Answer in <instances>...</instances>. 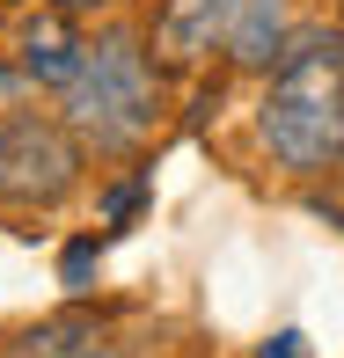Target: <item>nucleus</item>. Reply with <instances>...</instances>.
<instances>
[{
  "label": "nucleus",
  "mask_w": 344,
  "mask_h": 358,
  "mask_svg": "<svg viewBox=\"0 0 344 358\" xmlns=\"http://www.w3.org/2000/svg\"><path fill=\"white\" fill-rule=\"evenodd\" d=\"M256 139L293 176H322L344 161V37L308 29L278 52L264 110H256Z\"/></svg>",
  "instance_id": "obj_1"
},
{
  "label": "nucleus",
  "mask_w": 344,
  "mask_h": 358,
  "mask_svg": "<svg viewBox=\"0 0 344 358\" xmlns=\"http://www.w3.org/2000/svg\"><path fill=\"white\" fill-rule=\"evenodd\" d=\"M154 117H161V73H154V59L139 52V37L132 29L88 37V59H81V73L67 80V124L81 139L125 154V146H139L154 132Z\"/></svg>",
  "instance_id": "obj_2"
},
{
  "label": "nucleus",
  "mask_w": 344,
  "mask_h": 358,
  "mask_svg": "<svg viewBox=\"0 0 344 358\" xmlns=\"http://www.w3.org/2000/svg\"><path fill=\"white\" fill-rule=\"evenodd\" d=\"M154 52L169 66H198L220 52L227 66H278L286 52V0H161Z\"/></svg>",
  "instance_id": "obj_3"
},
{
  "label": "nucleus",
  "mask_w": 344,
  "mask_h": 358,
  "mask_svg": "<svg viewBox=\"0 0 344 358\" xmlns=\"http://www.w3.org/2000/svg\"><path fill=\"white\" fill-rule=\"evenodd\" d=\"M81 183V139L59 117L0 124V205H59Z\"/></svg>",
  "instance_id": "obj_4"
},
{
  "label": "nucleus",
  "mask_w": 344,
  "mask_h": 358,
  "mask_svg": "<svg viewBox=\"0 0 344 358\" xmlns=\"http://www.w3.org/2000/svg\"><path fill=\"white\" fill-rule=\"evenodd\" d=\"M81 59H88V37L74 29V8H37L22 22V73L37 80V88H59L67 95V80L81 73Z\"/></svg>",
  "instance_id": "obj_5"
},
{
  "label": "nucleus",
  "mask_w": 344,
  "mask_h": 358,
  "mask_svg": "<svg viewBox=\"0 0 344 358\" xmlns=\"http://www.w3.org/2000/svg\"><path fill=\"white\" fill-rule=\"evenodd\" d=\"M0 358H118V344L95 315H52L37 329H22Z\"/></svg>",
  "instance_id": "obj_6"
},
{
  "label": "nucleus",
  "mask_w": 344,
  "mask_h": 358,
  "mask_svg": "<svg viewBox=\"0 0 344 358\" xmlns=\"http://www.w3.org/2000/svg\"><path fill=\"white\" fill-rule=\"evenodd\" d=\"M264 358H301V336H293V329H286V336H271Z\"/></svg>",
  "instance_id": "obj_7"
},
{
  "label": "nucleus",
  "mask_w": 344,
  "mask_h": 358,
  "mask_svg": "<svg viewBox=\"0 0 344 358\" xmlns=\"http://www.w3.org/2000/svg\"><path fill=\"white\" fill-rule=\"evenodd\" d=\"M8 95H15V73L0 66V124H8Z\"/></svg>",
  "instance_id": "obj_8"
},
{
  "label": "nucleus",
  "mask_w": 344,
  "mask_h": 358,
  "mask_svg": "<svg viewBox=\"0 0 344 358\" xmlns=\"http://www.w3.org/2000/svg\"><path fill=\"white\" fill-rule=\"evenodd\" d=\"M59 8H74V15H81V8H110V0H59Z\"/></svg>",
  "instance_id": "obj_9"
}]
</instances>
